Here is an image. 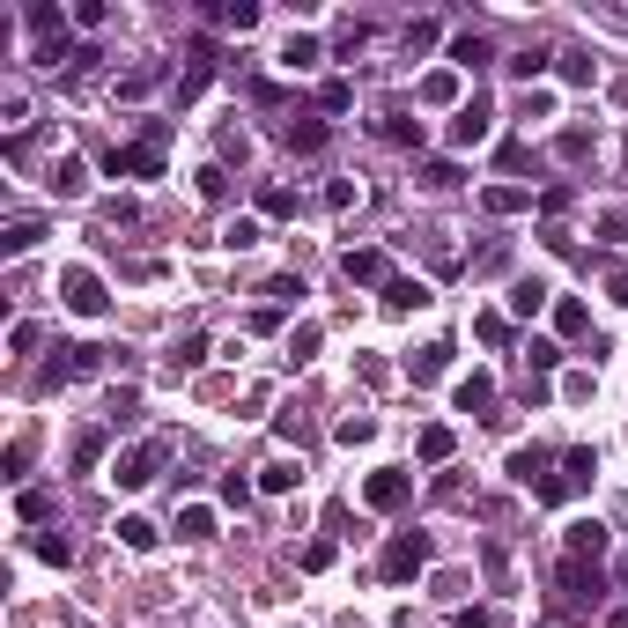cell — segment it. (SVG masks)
<instances>
[{"mask_svg":"<svg viewBox=\"0 0 628 628\" xmlns=\"http://www.w3.org/2000/svg\"><path fill=\"white\" fill-rule=\"evenodd\" d=\"M429 569V532H392L385 555H377V577L385 584H414Z\"/></svg>","mask_w":628,"mask_h":628,"instance_id":"1","label":"cell"},{"mask_svg":"<svg viewBox=\"0 0 628 628\" xmlns=\"http://www.w3.org/2000/svg\"><path fill=\"white\" fill-rule=\"evenodd\" d=\"M163 459H170V444H163V436H148V444H133V451H119V459H111V481L133 496V488H148V481L163 473Z\"/></svg>","mask_w":628,"mask_h":628,"instance_id":"2","label":"cell"},{"mask_svg":"<svg viewBox=\"0 0 628 628\" xmlns=\"http://www.w3.org/2000/svg\"><path fill=\"white\" fill-rule=\"evenodd\" d=\"M60 303H67V311L74 318H104V274H97V266H60Z\"/></svg>","mask_w":628,"mask_h":628,"instance_id":"3","label":"cell"},{"mask_svg":"<svg viewBox=\"0 0 628 628\" xmlns=\"http://www.w3.org/2000/svg\"><path fill=\"white\" fill-rule=\"evenodd\" d=\"M555 592H562V606H599V592H606L599 562H577V555H562V569H555Z\"/></svg>","mask_w":628,"mask_h":628,"instance_id":"4","label":"cell"},{"mask_svg":"<svg viewBox=\"0 0 628 628\" xmlns=\"http://www.w3.org/2000/svg\"><path fill=\"white\" fill-rule=\"evenodd\" d=\"M407 496H414V473L407 466H377L370 481H363V503L385 510V518H392V510H407Z\"/></svg>","mask_w":628,"mask_h":628,"instance_id":"5","label":"cell"},{"mask_svg":"<svg viewBox=\"0 0 628 628\" xmlns=\"http://www.w3.org/2000/svg\"><path fill=\"white\" fill-rule=\"evenodd\" d=\"M104 178H163V148H156V141L104 148Z\"/></svg>","mask_w":628,"mask_h":628,"instance_id":"6","label":"cell"},{"mask_svg":"<svg viewBox=\"0 0 628 628\" xmlns=\"http://www.w3.org/2000/svg\"><path fill=\"white\" fill-rule=\"evenodd\" d=\"M606 547H614V532H606L599 518H577L562 532V555H577V562H606Z\"/></svg>","mask_w":628,"mask_h":628,"instance_id":"7","label":"cell"},{"mask_svg":"<svg viewBox=\"0 0 628 628\" xmlns=\"http://www.w3.org/2000/svg\"><path fill=\"white\" fill-rule=\"evenodd\" d=\"M451 399H459V414H481V422H496V377L488 370H473V377H459V385H451Z\"/></svg>","mask_w":628,"mask_h":628,"instance_id":"8","label":"cell"},{"mask_svg":"<svg viewBox=\"0 0 628 628\" xmlns=\"http://www.w3.org/2000/svg\"><path fill=\"white\" fill-rule=\"evenodd\" d=\"M488 126H496V111H488L481 97L459 104V119H451V148H481V141H488Z\"/></svg>","mask_w":628,"mask_h":628,"instance_id":"9","label":"cell"},{"mask_svg":"<svg viewBox=\"0 0 628 628\" xmlns=\"http://www.w3.org/2000/svg\"><path fill=\"white\" fill-rule=\"evenodd\" d=\"M340 274H348V281H363V289H385V281H392V259L377 252V244H363V252H348V259H340Z\"/></svg>","mask_w":628,"mask_h":628,"instance_id":"10","label":"cell"},{"mask_svg":"<svg viewBox=\"0 0 628 628\" xmlns=\"http://www.w3.org/2000/svg\"><path fill=\"white\" fill-rule=\"evenodd\" d=\"M37 237H45V222H37V215L8 222V230H0V259H23V252H37Z\"/></svg>","mask_w":628,"mask_h":628,"instance_id":"11","label":"cell"},{"mask_svg":"<svg viewBox=\"0 0 628 628\" xmlns=\"http://www.w3.org/2000/svg\"><path fill=\"white\" fill-rule=\"evenodd\" d=\"M451 355H459V348H451V340H429V348H422V355H414V363H407V370H414V385H436V377L451 370Z\"/></svg>","mask_w":628,"mask_h":628,"instance_id":"12","label":"cell"},{"mask_svg":"<svg viewBox=\"0 0 628 628\" xmlns=\"http://www.w3.org/2000/svg\"><path fill=\"white\" fill-rule=\"evenodd\" d=\"M547 303H555V289H547V281L532 274V281H518V289H510V318H540Z\"/></svg>","mask_w":628,"mask_h":628,"instance_id":"13","label":"cell"},{"mask_svg":"<svg viewBox=\"0 0 628 628\" xmlns=\"http://www.w3.org/2000/svg\"><path fill=\"white\" fill-rule=\"evenodd\" d=\"M281 141H289L296 156H318V148H326V119H289V126H281Z\"/></svg>","mask_w":628,"mask_h":628,"instance_id":"14","label":"cell"},{"mask_svg":"<svg viewBox=\"0 0 628 628\" xmlns=\"http://www.w3.org/2000/svg\"><path fill=\"white\" fill-rule=\"evenodd\" d=\"M422 303H429V289H422V281H407V274H392V281H385V311H399V318H407V311H422Z\"/></svg>","mask_w":628,"mask_h":628,"instance_id":"15","label":"cell"},{"mask_svg":"<svg viewBox=\"0 0 628 628\" xmlns=\"http://www.w3.org/2000/svg\"><path fill=\"white\" fill-rule=\"evenodd\" d=\"M555 333L562 340H584V333H592V311H584L577 296H555Z\"/></svg>","mask_w":628,"mask_h":628,"instance_id":"16","label":"cell"},{"mask_svg":"<svg viewBox=\"0 0 628 628\" xmlns=\"http://www.w3.org/2000/svg\"><path fill=\"white\" fill-rule=\"evenodd\" d=\"M451 60H459V67H488V60H496V45H488L481 30H459V37H451Z\"/></svg>","mask_w":628,"mask_h":628,"instance_id":"17","label":"cell"},{"mask_svg":"<svg viewBox=\"0 0 628 628\" xmlns=\"http://www.w3.org/2000/svg\"><path fill=\"white\" fill-rule=\"evenodd\" d=\"M318 60H326V45H318V37H289V45H281V67H289V74H303V67H318Z\"/></svg>","mask_w":628,"mask_h":628,"instance_id":"18","label":"cell"},{"mask_svg":"<svg viewBox=\"0 0 628 628\" xmlns=\"http://www.w3.org/2000/svg\"><path fill=\"white\" fill-rule=\"evenodd\" d=\"M377 133H385L392 148H422V119H407V111H385V119H377Z\"/></svg>","mask_w":628,"mask_h":628,"instance_id":"19","label":"cell"},{"mask_svg":"<svg viewBox=\"0 0 628 628\" xmlns=\"http://www.w3.org/2000/svg\"><path fill=\"white\" fill-rule=\"evenodd\" d=\"M52 193H60V200H74V193H89V163H74V156H60V163H52Z\"/></svg>","mask_w":628,"mask_h":628,"instance_id":"20","label":"cell"},{"mask_svg":"<svg viewBox=\"0 0 628 628\" xmlns=\"http://www.w3.org/2000/svg\"><path fill=\"white\" fill-rule=\"evenodd\" d=\"M414 451H422L429 466H451V451H459V436H451L444 422H429V429H422V444H414Z\"/></svg>","mask_w":628,"mask_h":628,"instance_id":"21","label":"cell"},{"mask_svg":"<svg viewBox=\"0 0 628 628\" xmlns=\"http://www.w3.org/2000/svg\"><path fill=\"white\" fill-rule=\"evenodd\" d=\"M510 481L540 488V481H547V451H540V444H532V451H510Z\"/></svg>","mask_w":628,"mask_h":628,"instance_id":"22","label":"cell"},{"mask_svg":"<svg viewBox=\"0 0 628 628\" xmlns=\"http://www.w3.org/2000/svg\"><path fill=\"white\" fill-rule=\"evenodd\" d=\"M207 15H215L222 30H237V37H244V30H259V8H252V0H222V8H207Z\"/></svg>","mask_w":628,"mask_h":628,"instance_id":"23","label":"cell"},{"mask_svg":"<svg viewBox=\"0 0 628 628\" xmlns=\"http://www.w3.org/2000/svg\"><path fill=\"white\" fill-rule=\"evenodd\" d=\"M178 540H215V510H207V503H185V510H178Z\"/></svg>","mask_w":628,"mask_h":628,"instance_id":"24","label":"cell"},{"mask_svg":"<svg viewBox=\"0 0 628 628\" xmlns=\"http://www.w3.org/2000/svg\"><path fill=\"white\" fill-rule=\"evenodd\" d=\"M296 481H303V466H296V459H274V466H259V488H266V496H289Z\"/></svg>","mask_w":628,"mask_h":628,"instance_id":"25","label":"cell"},{"mask_svg":"<svg viewBox=\"0 0 628 628\" xmlns=\"http://www.w3.org/2000/svg\"><path fill=\"white\" fill-rule=\"evenodd\" d=\"M481 207H488V215H525V207H532V193H518V185H488V193H481Z\"/></svg>","mask_w":628,"mask_h":628,"instance_id":"26","label":"cell"},{"mask_svg":"<svg viewBox=\"0 0 628 628\" xmlns=\"http://www.w3.org/2000/svg\"><path fill=\"white\" fill-rule=\"evenodd\" d=\"M473 340H481V348H510V318L503 311H481V318H473Z\"/></svg>","mask_w":628,"mask_h":628,"instance_id":"27","label":"cell"},{"mask_svg":"<svg viewBox=\"0 0 628 628\" xmlns=\"http://www.w3.org/2000/svg\"><path fill=\"white\" fill-rule=\"evenodd\" d=\"M562 473H569V481H577V488H592V473H599V451H562Z\"/></svg>","mask_w":628,"mask_h":628,"instance_id":"28","label":"cell"},{"mask_svg":"<svg viewBox=\"0 0 628 628\" xmlns=\"http://www.w3.org/2000/svg\"><path fill=\"white\" fill-rule=\"evenodd\" d=\"M119 540L133 547V555H148V547H156V540H163V532H156V525H148V518H119Z\"/></svg>","mask_w":628,"mask_h":628,"instance_id":"29","label":"cell"},{"mask_svg":"<svg viewBox=\"0 0 628 628\" xmlns=\"http://www.w3.org/2000/svg\"><path fill=\"white\" fill-rule=\"evenodd\" d=\"M60 355H67V363H60L67 377H97L104 370V348H60Z\"/></svg>","mask_w":628,"mask_h":628,"instance_id":"30","label":"cell"},{"mask_svg":"<svg viewBox=\"0 0 628 628\" xmlns=\"http://www.w3.org/2000/svg\"><path fill=\"white\" fill-rule=\"evenodd\" d=\"M37 555H45L52 569H67L74 562V540H67V532H37Z\"/></svg>","mask_w":628,"mask_h":628,"instance_id":"31","label":"cell"},{"mask_svg":"<svg viewBox=\"0 0 628 628\" xmlns=\"http://www.w3.org/2000/svg\"><path fill=\"white\" fill-rule=\"evenodd\" d=\"M259 215H266V222H289V215H296V193H281V185H266V193H259Z\"/></svg>","mask_w":628,"mask_h":628,"instance_id":"32","label":"cell"},{"mask_svg":"<svg viewBox=\"0 0 628 628\" xmlns=\"http://www.w3.org/2000/svg\"><path fill=\"white\" fill-rule=\"evenodd\" d=\"M15 510H23L30 525H45V518H52V488H23V496H15Z\"/></svg>","mask_w":628,"mask_h":628,"instance_id":"33","label":"cell"},{"mask_svg":"<svg viewBox=\"0 0 628 628\" xmlns=\"http://www.w3.org/2000/svg\"><path fill=\"white\" fill-rule=\"evenodd\" d=\"M333 436H340V444H370V436H377V422H370V414H348V422H333Z\"/></svg>","mask_w":628,"mask_h":628,"instance_id":"34","label":"cell"},{"mask_svg":"<svg viewBox=\"0 0 628 628\" xmlns=\"http://www.w3.org/2000/svg\"><path fill=\"white\" fill-rule=\"evenodd\" d=\"M547 60H555V52H540V45H525L518 60H503L510 74H518V82H532V74H547Z\"/></svg>","mask_w":628,"mask_h":628,"instance_id":"35","label":"cell"},{"mask_svg":"<svg viewBox=\"0 0 628 628\" xmlns=\"http://www.w3.org/2000/svg\"><path fill=\"white\" fill-rule=\"evenodd\" d=\"M348 104H355V82H340V74L318 82V111H348Z\"/></svg>","mask_w":628,"mask_h":628,"instance_id":"36","label":"cell"},{"mask_svg":"<svg viewBox=\"0 0 628 628\" xmlns=\"http://www.w3.org/2000/svg\"><path fill=\"white\" fill-rule=\"evenodd\" d=\"M555 156H562V163H584V156H592V133H584V126H569L562 141H555Z\"/></svg>","mask_w":628,"mask_h":628,"instance_id":"37","label":"cell"},{"mask_svg":"<svg viewBox=\"0 0 628 628\" xmlns=\"http://www.w3.org/2000/svg\"><path fill=\"white\" fill-rule=\"evenodd\" d=\"M200 200H215V207L230 200V170H222V163H207V170H200Z\"/></svg>","mask_w":628,"mask_h":628,"instance_id":"38","label":"cell"},{"mask_svg":"<svg viewBox=\"0 0 628 628\" xmlns=\"http://www.w3.org/2000/svg\"><path fill=\"white\" fill-rule=\"evenodd\" d=\"M318 340H326L318 326H296V333H289V363H311V355H318Z\"/></svg>","mask_w":628,"mask_h":628,"instance_id":"39","label":"cell"},{"mask_svg":"<svg viewBox=\"0 0 628 628\" xmlns=\"http://www.w3.org/2000/svg\"><path fill=\"white\" fill-rule=\"evenodd\" d=\"M532 496H540V503H569V496H577V481H569V473H547Z\"/></svg>","mask_w":628,"mask_h":628,"instance_id":"40","label":"cell"},{"mask_svg":"<svg viewBox=\"0 0 628 628\" xmlns=\"http://www.w3.org/2000/svg\"><path fill=\"white\" fill-rule=\"evenodd\" d=\"M363 45H370V23H348V30L333 37V52H340V60H355V52H363Z\"/></svg>","mask_w":628,"mask_h":628,"instance_id":"41","label":"cell"},{"mask_svg":"<svg viewBox=\"0 0 628 628\" xmlns=\"http://www.w3.org/2000/svg\"><path fill=\"white\" fill-rule=\"evenodd\" d=\"M207 363V333H185L178 340V370H200Z\"/></svg>","mask_w":628,"mask_h":628,"instance_id":"42","label":"cell"},{"mask_svg":"<svg viewBox=\"0 0 628 628\" xmlns=\"http://www.w3.org/2000/svg\"><path fill=\"white\" fill-rule=\"evenodd\" d=\"M259 296H274V311H281V303H296V296H303V281H296V274H274Z\"/></svg>","mask_w":628,"mask_h":628,"instance_id":"43","label":"cell"},{"mask_svg":"<svg viewBox=\"0 0 628 628\" xmlns=\"http://www.w3.org/2000/svg\"><path fill=\"white\" fill-rule=\"evenodd\" d=\"M422 185H436V193H444V185H459V163H422Z\"/></svg>","mask_w":628,"mask_h":628,"instance_id":"44","label":"cell"},{"mask_svg":"<svg viewBox=\"0 0 628 628\" xmlns=\"http://www.w3.org/2000/svg\"><path fill=\"white\" fill-rule=\"evenodd\" d=\"M222 244H230V252H252V244H259V222H230V237H222Z\"/></svg>","mask_w":628,"mask_h":628,"instance_id":"45","label":"cell"},{"mask_svg":"<svg viewBox=\"0 0 628 628\" xmlns=\"http://www.w3.org/2000/svg\"><path fill=\"white\" fill-rule=\"evenodd\" d=\"M599 237H614V244H628V207H614V215H599Z\"/></svg>","mask_w":628,"mask_h":628,"instance_id":"46","label":"cell"},{"mask_svg":"<svg viewBox=\"0 0 628 628\" xmlns=\"http://www.w3.org/2000/svg\"><path fill=\"white\" fill-rule=\"evenodd\" d=\"M222 503L244 510V503H252V481H237V473H230V481H222Z\"/></svg>","mask_w":628,"mask_h":628,"instance_id":"47","label":"cell"},{"mask_svg":"<svg viewBox=\"0 0 628 628\" xmlns=\"http://www.w3.org/2000/svg\"><path fill=\"white\" fill-rule=\"evenodd\" d=\"M303 569H333V540H311V547H303Z\"/></svg>","mask_w":628,"mask_h":628,"instance_id":"48","label":"cell"},{"mask_svg":"<svg viewBox=\"0 0 628 628\" xmlns=\"http://www.w3.org/2000/svg\"><path fill=\"white\" fill-rule=\"evenodd\" d=\"M481 569H488V577L503 584V577H510V555H503V547H481Z\"/></svg>","mask_w":628,"mask_h":628,"instance_id":"49","label":"cell"},{"mask_svg":"<svg viewBox=\"0 0 628 628\" xmlns=\"http://www.w3.org/2000/svg\"><path fill=\"white\" fill-rule=\"evenodd\" d=\"M436 45V23H407V52H429Z\"/></svg>","mask_w":628,"mask_h":628,"instance_id":"50","label":"cell"},{"mask_svg":"<svg viewBox=\"0 0 628 628\" xmlns=\"http://www.w3.org/2000/svg\"><path fill=\"white\" fill-rule=\"evenodd\" d=\"M459 628H496V614L488 606H459Z\"/></svg>","mask_w":628,"mask_h":628,"instance_id":"51","label":"cell"},{"mask_svg":"<svg viewBox=\"0 0 628 628\" xmlns=\"http://www.w3.org/2000/svg\"><path fill=\"white\" fill-rule=\"evenodd\" d=\"M614 303H621V311H628V274H614Z\"/></svg>","mask_w":628,"mask_h":628,"instance_id":"52","label":"cell"},{"mask_svg":"<svg viewBox=\"0 0 628 628\" xmlns=\"http://www.w3.org/2000/svg\"><path fill=\"white\" fill-rule=\"evenodd\" d=\"M614 97H621V111H628V82H621V89H614Z\"/></svg>","mask_w":628,"mask_h":628,"instance_id":"53","label":"cell"},{"mask_svg":"<svg viewBox=\"0 0 628 628\" xmlns=\"http://www.w3.org/2000/svg\"><path fill=\"white\" fill-rule=\"evenodd\" d=\"M614 577H621V584H628V555H621V569H614Z\"/></svg>","mask_w":628,"mask_h":628,"instance_id":"54","label":"cell"}]
</instances>
